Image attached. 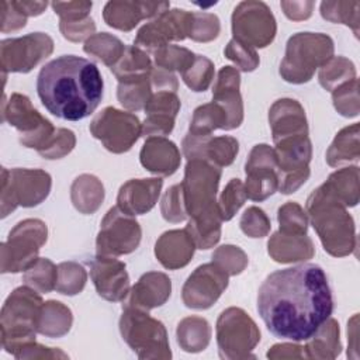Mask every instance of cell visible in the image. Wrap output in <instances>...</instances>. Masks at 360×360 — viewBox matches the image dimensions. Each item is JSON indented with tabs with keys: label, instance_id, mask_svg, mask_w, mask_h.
I'll list each match as a JSON object with an SVG mask.
<instances>
[{
	"label": "cell",
	"instance_id": "obj_54",
	"mask_svg": "<svg viewBox=\"0 0 360 360\" xmlns=\"http://www.w3.org/2000/svg\"><path fill=\"white\" fill-rule=\"evenodd\" d=\"M240 229L250 238L266 236L270 231V221L263 210L257 207L248 208L240 218Z\"/></svg>",
	"mask_w": 360,
	"mask_h": 360
},
{
	"label": "cell",
	"instance_id": "obj_42",
	"mask_svg": "<svg viewBox=\"0 0 360 360\" xmlns=\"http://www.w3.org/2000/svg\"><path fill=\"white\" fill-rule=\"evenodd\" d=\"M22 280L28 287L46 294L56 287L58 267L49 259L38 257V260L24 271Z\"/></svg>",
	"mask_w": 360,
	"mask_h": 360
},
{
	"label": "cell",
	"instance_id": "obj_48",
	"mask_svg": "<svg viewBox=\"0 0 360 360\" xmlns=\"http://www.w3.org/2000/svg\"><path fill=\"white\" fill-rule=\"evenodd\" d=\"M212 262L222 269L228 276H235L243 271L248 264V256L242 249L233 245L219 246L214 255Z\"/></svg>",
	"mask_w": 360,
	"mask_h": 360
},
{
	"label": "cell",
	"instance_id": "obj_27",
	"mask_svg": "<svg viewBox=\"0 0 360 360\" xmlns=\"http://www.w3.org/2000/svg\"><path fill=\"white\" fill-rule=\"evenodd\" d=\"M269 121L274 142L290 135L308 134L305 111L292 98L277 100L269 111Z\"/></svg>",
	"mask_w": 360,
	"mask_h": 360
},
{
	"label": "cell",
	"instance_id": "obj_38",
	"mask_svg": "<svg viewBox=\"0 0 360 360\" xmlns=\"http://www.w3.org/2000/svg\"><path fill=\"white\" fill-rule=\"evenodd\" d=\"M218 128L228 129V118L221 105L211 101L195 108L190 124L188 135L211 136V132Z\"/></svg>",
	"mask_w": 360,
	"mask_h": 360
},
{
	"label": "cell",
	"instance_id": "obj_35",
	"mask_svg": "<svg viewBox=\"0 0 360 360\" xmlns=\"http://www.w3.org/2000/svg\"><path fill=\"white\" fill-rule=\"evenodd\" d=\"M110 69L117 76L118 82H125L150 75L152 63L141 48L127 46L120 60Z\"/></svg>",
	"mask_w": 360,
	"mask_h": 360
},
{
	"label": "cell",
	"instance_id": "obj_17",
	"mask_svg": "<svg viewBox=\"0 0 360 360\" xmlns=\"http://www.w3.org/2000/svg\"><path fill=\"white\" fill-rule=\"evenodd\" d=\"M191 17L193 13L181 8L166 10L138 31L134 44L155 52L169 45L170 41H183L190 34Z\"/></svg>",
	"mask_w": 360,
	"mask_h": 360
},
{
	"label": "cell",
	"instance_id": "obj_3",
	"mask_svg": "<svg viewBox=\"0 0 360 360\" xmlns=\"http://www.w3.org/2000/svg\"><path fill=\"white\" fill-rule=\"evenodd\" d=\"M307 210L311 215L314 229L328 253L340 257L354 250V222L343 204L330 198L318 187L309 195Z\"/></svg>",
	"mask_w": 360,
	"mask_h": 360
},
{
	"label": "cell",
	"instance_id": "obj_28",
	"mask_svg": "<svg viewBox=\"0 0 360 360\" xmlns=\"http://www.w3.org/2000/svg\"><path fill=\"white\" fill-rule=\"evenodd\" d=\"M194 249L195 245L186 229H173L156 240L155 255L163 267L174 270L188 264Z\"/></svg>",
	"mask_w": 360,
	"mask_h": 360
},
{
	"label": "cell",
	"instance_id": "obj_22",
	"mask_svg": "<svg viewBox=\"0 0 360 360\" xmlns=\"http://www.w3.org/2000/svg\"><path fill=\"white\" fill-rule=\"evenodd\" d=\"M239 143L232 136H193L183 139V152L188 160L205 159L212 165L222 167L229 166L238 155Z\"/></svg>",
	"mask_w": 360,
	"mask_h": 360
},
{
	"label": "cell",
	"instance_id": "obj_4",
	"mask_svg": "<svg viewBox=\"0 0 360 360\" xmlns=\"http://www.w3.org/2000/svg\"><path fill=\"white\" fill-rule=\"evenodd\" d=\"M42 300L31 287L15 288L1 309V345L15 354L22 346L35 342Z\"/></svg>",
	"mask_w": 360,
	"mask_h": 360
},
{
	"label": "cell",
	"instance_id": "obj_13",
	"mask_svg": "<svg viewBox=\"0 0 360 360\" xmlns=\"http://www.w3.org/2000/svg\"><path fill=\"white\" fill-rule=\"evenodd\" d=\"M276 20L263 1H242L232 14L233 39L250 46L264 48L276 37Z\"/></svg>",
	"mask_w": 360,
	"mask_h": 360
},
{
	"label": "cell",
	"instance_id": "obj_34",
	"mask_svg": "<svg viewBox=\"0 0 360 360\" xmlns=\"http://www.w3.org/2000/svg\"><path fill=\"white\" fill-rule=\"evenodd\" d=\"M359 124L343 128L326 152V162L330 166H339L347 162L359 160Z\"/></svg>",
	"mask_w": 360,
	"mask_h": 360
},
{
	"label": "cell",
	"instance_id": "obj_18",
	"mask_svg": "<svg viewBox=\"0 0 360 360\" xmlns=\"http://www.w3.org/2000/svg\"><path fill=\"white\" fill-rule=\"evenodd\" d=\"M246 197L252 201H264L278 188V163L274 149L266 143L255 145L245 166Z\"/></svg>",
	"mask_w": 360,
	"mask_h": 360
},
{
	"label": "cell",
	"instance_id": "obj_52",
	"mask_svg": "<svg viewBox=\"0 0 360 360\" xmlns=\"http://www.w3.org/2000/svg\"><path fill=\"white\" fill-rule=\"evenodd\" d=\"M162 215L169 222H180L187 218L181 184L172 186L163 195L160 204Z\"/></svg>",
	"mask_w": 360,
	"mask_h": 360
},
{
	"label": "cell",
	"instance_id": "obj_30",
	"mask_svg": "<svg viewBox=\"0 0 360 360\" xmlns=\"http://www.w3.org/2000/svg\"><path fill=\"white\" fill-rule=\"evenodd\" d=\"M269 255L280 263L307 260L314 256L312 240L307 235L276 232L267 243Z\"/></svg>",
	"mask_w": 360,
	"mask_h": 360
},
{
	"label": "cell",
	"instance_id": "obj_20",
	"mask_svg": "<svg viewBox=\"0 0 360 360\" xmlns=\"http://www.w3.org/2000/svg\"><path fill=\"white\" fill-rule=\"evenodd\" d=\"M90 277L98 295L104 300L122 301L129 292L125 264L112 256L97 255L90 263Z\"/></svg>",
	"mask_w": 360,
	"mask_h": 360
},
{
	"label": "cell",
	"instance_id": "obj_14",
	"mask_svg": "<svg viewBox=\"0 0 360 360\" xmlns=\"http://www.w3.org/2000/svg\"><path fill=\"white\" fill-rule=\"evenodd\" d=\"M90 132L110 152L122 153L136 142L142 134V124L131 112L107 107L94 117L90 124Z\"/></svg>",
	"mask_w": 360,
	"mask_h": 360
},
{
	"label": "cell",
	"instance_id": "obj_40",
	"mask_svg": "<svg viewBox=\"0 0 360 360\" xmlns=\"http://www.w3.org/2000/svg\"><path fill=\"white\" fill-rule=\"evenodd\" d=\"M152 94L153 91L150 84V75L139 79L120 82L118 90H117L118 101L121 103L122 107L131 111H138L141 108H145Z\"/></svg>",
	"mask_w": 360,
	"mask_h": 360
},
{
	"label": "cell",
	"instance_id": "obj_5",
	"mask_svg": "<svg viewBox=\"0 0 360 360\" xmlns=\"http://www.w3.org/2000/svg\"><path fill=\"white\" fill-rule=\"evenodd\" d=\"M333 55V41L321 32H298L287 42L280 75L285 82L301 84L312 79Z\"/></svg>",
	"mask_w": 360,
	"mask_h": 360
},
{
	"label": "cell",
	"instance_id": "obj_1",
	"mask_svg": "<svg viewBox=\"0 0 360 360\" xmlns=\"http://www.w3.org/2000/svg\"><path fill=\"white\" fill-rule=\"evenodd\" d=\"M333 311L332 291L322 267L305 263L266 277L257 294V312L277 338L308 340Z\"/></svg>",
	"mask_w": 360,
	"mask_h": 360
},
{
	"label": "cell",
	"instance_id": "obj_2",
	"mask_svg": "<svg viewBox=\"0 0 360 360\" xmlns=\"http://www.w3.org/2000/svg\"><path fill=\"white\" fill-rule=\"evenodd\" d=\"M98 68L80 56L63 55L48 62L38 75L37 93L55 117L79 121L96 111L103 98Z\"/></svg>",
	"mask_w": 360,
	"mask_h": 360
},
{
	"label": "cell",
	"instance_id": "obj_43",
	"mask_svg": "<svg viewBox=\"0 0 360 360\" xmlns=\"http://www.w3.org/2000/svg\"><path fill=\"white\" fill-rule=\"evenodd\" d=\"M359 1H322L321 14L325 20L335 24L350 27L354 35H359Z\"/></svg>",
	"mask_w": 360,
	"mask_h": 360
},
{
	"label": "cell",
	"instance_id": "obj_24",
	"mask_svg": "<svg viewBox=\"0 0 360 360\" xmlns=\"http://www.w3.org/2000/svg\"><path fill=\"white\" fill-rule=\"evenodd\" d=\"M240 76L232 66H225L218 72L212 90V101L221 105L228 118V129L238 128L243 120V104L239 93Z\"/></svg>",
	"mask_w": 360,
	"mask_h": 360
},
{
	"label": "cell",
	"instance_id": "obj_58",
	"mask_svg": "<svg viewBox=\"0 0 360 360\" xmlns=\"http://www.w3.org/2000/svg\"><path fill=\"white\" fill-rule=\"evenodd\" d=\"M27 24V15L18 10L14 1H1V31H15Z\"/></svg>",
	"mask_w": 360,
	"mask_h": 360
},
{
	"label": "cell",
	"instance_id": "obj_50",
	"mask_svg": "<svg viewBox=\"0 0 360 360\" xmlns=\"http://www.w3.org/2000/svg\"><path fill=\"white\" fill-rule=\"evenodd\" d=\"M333 105L339 114L343 117H356L359 114V91H357V79H352L332 93Z\"/></svg>",
	"mask_w": 360,
	"mask_h": 360
},
{
	"label": "cell",
	"instance_id": "obj_6",
	"mask_svg": "<svg viewBox=\"0 0 360 360\" xmlns=\"http://www.w3.org/2000/svg\"><path fill=\"white\" fill-rule=\"evenodd\" d=\"M120 329L122 339L141 359L172 356L163 323L149 316L145 311L124 307Z\"/></svg>",
	"mask_w": 360,
	"mask_h": 360
},
{
	"label": "cell",
	"instance_id": "obj_9",
	"mask_svg": "<svg viewBox=\"0 0 360 360\" xmlns=\"http://www.w3.org/2000/svg\"><path fill=\"white\" fill-rule=\"evenodd\" d=\"M46 225L39 219H24L1 243V273L25 271L38 260L39 248L46 242Z\"/></svg>",
	"mask_w": 360,
	"mask_h": 360
},
{
	"label": "cell",
	"instance_id": "obj_33",
	"mask_svg": "<svg viewBox=\"0 0 360 360\" xmlns=\"http://www.w3.org/2000/svg\"><path fill=\"white\" fill-rule=\"evenodd\" d=\"M72 321V312L66 305L59 301H48L41 307L38 332L49 338H59L69 332Z\"/></svg>",
	"mask_w": 360,
	"mask_h": 360
},
{
	"label": "cell",
	"instance_id": "obj_32",
	"mask_svg": "<svg viewBox=\"0 0 360 360\" xmlns=\"http://www.w3.org/2000/svg\"><path fill=\"white\" fill-rule=\"evenodd\" d=\"M70 197L75 208L83 214H93L104 200V188L100 180L91 174H82L75 179Z\"/></svg>",
	"mask_w": 360,
	"mask_h": 360
},
{
	"label": "cell",
	"instance_id": "obj_46",
	"mask_svg": "<svg viewBox=\"0 0 360 360\" xmlns=\"http://www.w3.org/2000/svg\"><path fill=\"white\" fill-rule=\"evenodd\" d=\"M184 83L193 91H204L212 82L214 65L212 62L201 55H195L193 65L181 73Z\"/></svg>",
	"mask_w": 360,
	"mask_h": 360
},
{
	"label": "cell",
	"instance_id": "obj_56",
	"mask_svg": "<svg viewBox=\"0 0 360 360\" xmlns=\"http://www.w3.org/2000/svg\"><path fill=\"white\" fill-rule=\"evenodd\" d=\"M52 8L60 17V21H76L89 17L91 1H53Z\"/></svg>",
	"mask_w": 360,
	"mask_h": 360
},
{
	"label": "cell",
	"instance_id": "obj_31",
	"mask_svg": "<svg viewBox=\"0 0 360 360\" xmlns=\"http://www.w3.org/2000/svg\"><path fill=\"white\" fill-rule=\"evenodd\" d=\"M319 188L345 207H354L359 202V167H345L335 172Z\"/></svg>",
	"mask_w": 360,
	"mask_h": 360
},
{
	"label": "cell",
	"instance_id": "obj_39",
	"mask_svg": "<svg viewBox=\"0 0 360 360\" xmlns=\"http://www.w3.org/2000/svg\"><path fill=\"white\" fill-rule=\"evenodd\" d=\"M83 49L86 53L94 56L107 66L112 68L122 56L125 46L117 37H112L107 32H101L93 34L89 39H86Z\"/></svg>",
	"mask_w": 360,
	"mask_h": 360
},
{
	"label": "cell",
	"instance_id": "obj_12",
	"mask_svg": "<svg viewBox=\"0 0 360 360\" xmlns=\"http://www.w3.org/2000/svg\"><path fill=\"white\" fill-rule=\"evenodd\" d=\"M3 120L15 127L21 136L20 142L27 148L42 150L55 134L53 125L44 118L32 105L28 97L14 93L10 101H3Z\"/></svg>",
	"mask_w": 360,
	"mask_h": 360
},
{
	"label": "cell",
	"instance_id": "obj_29",
	"mask_svg": "<svg viewBox=\"0 0 360 360\" xmlns=\"http://www.w3.org/2000/svg\"><path fill=\"white\" fill-rule=\"evenodd\" d=\"M141 163L155 174L172 176L180 165V152L172 141L152 136L146 139L141 150Z\"/></svg>",
	"mask_w": 360,
	"mask_h": 360
},
{
	"label": "cell",
	"instance_id": "obj_60",
	"mask_svg": "<svg viewBox=\"0 0 360 360\" xmlns=\"http://www.w3.org/2000/svg\"><path fill=\"white\" fill-rule=\"evenodd\" d=\"M14 4L21 10L27 17L39 15L46 8V1H14Z\"/></svg>",
	"mask_w": 360,
	"mask_h": 360
},
{
	"label": "cell",
	"instance_id": "obj_7",
	"mask_svg": "<svg viewBox=\"0 0 360 360\" xmlns=\"http://www.w3.org/2000/svg\"><path fill=\"white\" fill-rule=\"evenodd\" d=\"M221 179V167L205 159H191L186 166L181 184L187 215L197 218L218 211L215 195Z\"/></svg>",
	"mask_w": 360,
	"mask_h": 360
},
{
	"label": "cell",
	"instance_id": "obj_21",
	"mask_svg": "<svg viewBox=\"0 0 360 360\" xmlns=\"http://www.w3.org/2000/svg\"><path fill=\"white\" fill-rule=\"evenodd\" d=\"M169 7V1H108L103 10V18L112 28L131 31L141 20L158 17Z\"/></svg>",
	"mask_w": 360,
	"mask_h": 360
},
{
	"label": "cell",
	"instance_id": "obj_51",
	"mask_svg": "<svg viewBox=\"0 0 360 360\" xmlns=\"http://www.w3.org/2000/svg\"><path fill=\"white\" fill-rule=\"evenodd\" d=\"M219 20L211 13H193L188 37L198 42H208L218 37Z\"/></svg>",
	"mask_w": 360,
	"mask_h": 360
},
{
	"label": "cell",
	"instance_id": "obj_53",
	"mask_svg": "<svg viewBox=\"0 0 360 360\" xmlns=\"http://www.w3.org/2000/svg\"><path fill=\"white\" fill-rule=\"evenodd\" d=\"M224 53L228 59L235 62L240 70L252 72L259 66V56L256 51L236 39H231L224 49Z\"/></svg>",
	"mask_w": 360,
	"mask_h": 360
},
{
	"label": "cell",
	"instance_id": "obj_19",
	"mask_svg": "<svg viewBox=\"0 0 360 360\" xmlns=\"http://www.w3.org/2000/svg\"><path fill=\"white\" fill-rule=\"evenodd\" d=\"M228 287V274L214 262L198 266L183 285V302L188 308H210Z\"/></svg>",
	"mask_w": 360,
	"mask_h": 360
},
{
	"label": "cell",
	"instance_id": "obj_15",
	"mask_svg": "<svg viewBox=\"0 0 360 360\" xmlns=\"http://www.w3.org/2000/svg\"><path fill=\"white\" fill-rule=\"evenodd\" d=\"M141 226L120 207L108 210L101 221L96 246L98 255L120 256L134 252L141 242Z\"/></svg>",
	"mask_w": 360,
	"mask_h": 360
},
{
	"label": "cell",
	"instance_id": "obj_25",
	"mask_svg": "<svg viewBox=\"0 0 360 360\" xmlns=\"http://www.w3.org/2000/svg\"><path fill=\"white\" fill-rule=\"evenodd\" d=\"M162 179H134L121 186L117 207L129 215H142L150 211L160 194Z\"/></svg>",
	"mask_w": 360,
	"mask_h": 360
},
{
	"label": "cell",
	"instance_id": "obj_26",
	"mask_svg": "<svg viewBox=\"0 0 360 360\" xmlns=\"http://www.w3.org/2000/svg\"><path fill=\"white\" fill-rule=\"evenodd\" d=\"M172 283L170 278L158 271H149L143 274L138 283L129 291V297L124 307L138 308L142 311H149L152 308L163 305L170 297Z\"/></svg>",
	"mask_w": 360,
	"mask_h": 360
},
{
	"label": "cell",
	"instance_id": "obj_16",
	"mask_svg": "<svg viewBox=\"0 0 360 360\" xmlns=\"http://www.w3.org/2000/svg\"><path fill=\"white\" fill-rule=\"evenodd\" d=\"M53 51V41L44 32L8 38L0 44L3 72L27 73Z\"/></svg>",
	"mask_w": 360,
	"mask_h": 360
},
{
	"label": "cell",
	"instance_id": "obj_23",
	"mask_svg": "<svg viewBox=\"0 0 360 360\" xmlns=\"http://www.w3.org/2000/svg\"><path fill=\"white\" fill-rule=\"evenodd\" d=\"M180 110V100L173 91H155L145 105L146 118L142 124V135L165 136L174 127V118Z\"/></svg>",
	"mask_w": 360,
	"mask_h": 360
},
{
	"label": "cell",
	"instance_id": "obj_57",
	"mask_svg": "<svg viewBox=\"0 0 360 360\" xmlns=\"http://www.w3.org/2000/svg\"><path fill=\"white\" fill-rule=\"evenodd\" d=\"M59 30L66 39L79 42V41H83L84 38L89 39L93 35L96 25L90 17H86L83 20H76V21H60Z\"/></svg>",
	"mask_w": 360,
	"mask_h": 360
},
{
	"label": "cell",
	"instance_id": "obj_41",
	"mask_svg": "<svg viewBox=\"0 0 360 360\" xmlns=\"http://www.w3.org/2000/svg\"><path fill=\"white\" fill-rule=\"evenodd\" d=\"M354 77V65L343 56H332L319 70V83L323 89L329 91H333L336 87Z\"/></svg>",
	"mask_w": 360,
	"mask_h": 360
},
{
	"label": "cell",
	"instance_id": "obj_45",
	"mask_svg": "<svg viewBox=\"0 0 360 360\" xmlns=\"http://www.w3.org/2000/svg\"><path fill=\"white\" fill-rule=\"evenodd\" d=\"M153 56L158 68L169 72L179 70L181 73L187 70L195 59V55L191 51L186 48H180L177 45H166L155 51Z\"/></svg>",
	"mask_w": 360,
	"mask_h": 360
},
{
	"label": "cell",
	"instance_id": "obj_44",
	"mask_svg": "<svg viewBox=\"0 0 360 360\" xmlns=\"http://www.w3.org/2000/svg\"><path fill=\"white\" fill-rule=\"evenodd\" d=\"M86 270L75 262H63L58 266V281L55 290L65 295L79 294L86 284Z\"/></svg>",
	"mask_w": 360,
	"mask_h": 360
},
{
	"label": "cell",
	"instance_id": "obj_55",
	"mask_svg": "<svg viewBox=\"0 0 360 360\" xmlns=\"http://www.w3.org/2000/svg\"><path fill=\"white\" fill-rule=\"evenodd\" d=\"M76 143L75 134L65 128H58L49 143L38 153L45 159H60L68 155Z\"/></svg>",
	"mask_w": 360,
	"mask_h": 360
},
{
	"label": "cell",
	"instance_id": "obj_37",
	"mask_svg": "<svg viewBox=\"0 0 360 360\" xmlns=\"http://www.w3.org/2000/svg\"><path fill=\"white\" fill-rule=\"evenodd\" d=\"M211 338L210 323L200 316L183 319L177 328V342L186 352H201Z\"/></svg>",
	"mask_w": 360,
	"mask_h": 360
},
{
	"label": "cell",
	"instance_id": "obj_59",
	"mask_svg": "<svg viewBox=\"0 0 360 360\" xmlns=\"http://www.w3.org/2000/svg\"><path fill=\"white\" fill-rule=\"evenodd\" d=\"M280 6L284 10V14L290 20L301 21L311 17L315 3L314 1H281Z\"/></svg>",
	"mask_w": 360,
	"mask_h": 360
},
{
	"label": "cell",
	"instance_id": "obj_11",
	"mask_svg": "<svg viewBox=\"0 0 360 360\" xmlns=\"http://www.w3.org/2000/svg\"><path fill=\"white\" fill-rule=\"evenodd\" d=\"M217 340L222 359L253 357L249 352L260 340V332L243 309L228 308L218 318Z\"/></svg>",
	"mask_w": 360,
	"mask_h": 360
},
{
	"label": "cell",
	"instance_id": "obj_36",
	"mask_svg": "<svg viewBox=\"0 0 360 360\" xmlns=\"http://www.w3.org/2000/svg\"><path fill=\"white\" fill-rule=\"evenodd\" d=\"M311 338L305 346L307 357H336L340 353L339 323L335 319H326Z\"/></svg>",
	"mask_w": 360,
	"mask_h": 360
},
{
	"label": "cell",
	"instance_id": "obj_8",
	"mask_svg": "<svg viewBox=\"0 0 360 360\" xmlns=\"http://www.w3.org/2000/svg\"><path fill=\"white\" fill-rule=\"evenodd\" d=\"M1 217H7L15 207H34L42 202L51 190V176L38 169L1 170Z\"/></svg>",
	"mask_w": 360,
	"mask_h": 360
},
{
	"label": "cell",
	"instance_id": "obj_47",
	"mask_svg": "<svg viewBox=\"0 0 360 360\" xmlns=\"http://www.w3.org/2000/svg\"><path fill=\"white\" fill-rule=\"evenodd\" d=\"M245 186L239 179H232L226 187L224 188L219 201H218V211L222 221H229L233 218L236 211L243 205L246 200Z\"/></svg>",
	"mask_w": 360,
	"mask_h": 360
},
{
	"label": "cell",
	"instance_id": "obj_49",
	"mask_svg": "<svg viewBox=\"0 0 360 360\" xmlns=\"http://www.w3.org/2000/svg\"><path fill=\"white\" fill-rule=\"evenodd\" d=\"M278 222L281 232L307 235L308 219L304 210L297 202L288 201L278 208Z\"/></svg>",
	"mask_w": 360,
	"mask_h": 360
},
{
	"label": "cell",
	"instance_id": "obj_10",
	"mask_svg": "<svg viewBox=\"0 0 360 360\" xmlns=\"http://www.w3.org/2000/svg\"><path fill=\"white\" fill-rule=\"evenodd\" d=\"M276 143L278 163V190L283 194L295 193L309 177V160L312 146L308 134H297L281 138Z\"/></svg>",
	"mask_w": 360,
	"mask_h": 360
}]
</instances>
